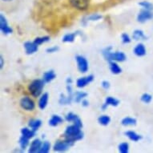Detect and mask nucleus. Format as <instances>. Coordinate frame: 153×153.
<instances>
[{
	"label": "nucleus",
	"mask_w": 153,
	"mask_h": 153,
	"mask_svg": "<svg viewBox=\"0 0 153 153\" xmlns=\"http://www.w3.org/2000/svg\"><path fill=\"white\" fill-rule=\"evenodd\" d=\"M45 82L43 79H35L28 86V91L33 97H39L42 94Z\"/></svg>",
	"instance_id": "obj_3"
},
{
	"label": "nucleus",
	"mask_w": 153,
	"mask_h": 153,
	"mask_svg": "<svg viewBox=\"0 0 153 153\" xmlns=\"http://www.w3.org/2000/svg\"><path fill=\"white\" fill-rule=\"evenodd\" d=\"M79 119V117L73 112L68 113L65 116L66 120L68 121V122H73V123H75L76 121L78 120Z\"/></svg>",
	"instance_id": "obj_30"
},
{
	"label": "nucleus",
	"mask_w": 153,
	"mask_h": 153,
	"mask_svg": "<svg viewBox=\"0 0 153 153\" xmlns=\"http://www.w3.org/2000/svg\"><path fill=\"white\" fill-rule=\"evenodd\" d=\"M56 78V75H55V71L53 70H50L46 71L44 74H43V79L45 83H50L52 80H54Z\"/></svg>",
	"instance_id": "obj_19"
},
{
	"label": "nucleus",
	"mask_w": 153,
	"mask_h": 153,
	"mask_svg": "<svg viewBox=\"0 0 153 153\" xmlns=\"http://www.w3.org/2000/svg\"><path fill=\"white\" fill-rule=\"evenodd\" d=\"M134 54L138 56V57H142L146 55V48L145 46L143 45V43H139L136 46V48H134L133 51Z\"/></svg>",
	"instance_id": "obj_16"
},
{
	"label": "nucleus",
	"mask_w": 153,
	"mask_h": 153,
	"mask_svg": "<svg viewBox=\"0 0 153 153\" xmlns=\"http://www.w3.org/2000/svg\"><path fill=\"white\" fill-rule=\"evenodd\" d=\"M112 48L111 47H108L102 51L103 57L108 62L115 61V62H123L126 60L127 56L122 51H111Z\"/></svg>",
	"instance_id": "obj_2"
},
{
	"label": "nucleus",
	"mask_w": 153,
	"mask_h": 153,
	"mask_svg": "<svg viewBox=\"0 0 153 153\" xmlns=\"http://www.w3.org/2000/svg\"><path fill=\"white\" fill-rule=\"evenodd\" d=\"M73 7L79 10H86L89 7L90 0H69Z\"/></svg>",
	"instance_id": "obj_7"
},
{
	"label": "nucleus",
	"mask_w": 153,
	"mask_h": 153,
	"mask_svg": "<svg viewBox=\"0 0 153 153\" xmlns=\"http://www.w3.org/2000/svg\"><path fill=\"white\" fill-rule=\"evenodd\" d=\"M79 34H80L79 31H76V32L66 34V35L63 37L62 41H63V43H72V42L75 41L76 36H77L78 35H79Z\"/></svg>",
	"instance_id": "obj_20"
},
{
	"label": "nucleus",
	"mask_w": 153,
	"mask_h": 153,
	"mask_svg": "<svg viewBox=\"0 0 153 153\" xmlns=\"http://www.w3.org/2000/svg\"><path fill=\"white\" fill-rule=\"evenodd\" d=\"M71 146L72 145L68 143V141H66L65 140H57L55 142V144H54V146H53V150L55 151V152H62L68 151Z\"/></svg>",
	"instance_id": "obj_10"
},
{
	"label": "nucleus",
	"mask_w": 153,
	"mask_h": 153,
	"mask_svg": "<svg viewBox=\"0 0 153 153\" xmlns=\"http://www.w3.org/2000/svg\"><path fill=\"white\" fill-rule=\"evenodd\" d=\"M63 122V119L61 116H58V115H53L49 120V125L51 127H56Z\"/></svg>",
	"instance_id": "obj_21"
},
{
	"label": "nucleus",
	"mask_w": 153,
	"mask_h": 153,
	"mask_svg": "<svg viewBox=\"0 0 153 153\" xmlns=\"http://www.w3.org/2000/svg\"><path fill=\"white\" fill-rule=\"evenodd\" d=\"M125 136L128 137L130 140L134 141V142H138L139 140H140L141 139H142V136L140 135H139L136 131H125Z\"/></svg>",
	"instance_id": "obj_17"
},
{
	"label": "nucleus",
	"mask_w": 153,
	"mask_h": 153,
	"mask_svg": "<svg viewBox=\"0 0 153 153\" xmlns=\"http://www.w3.org/2000/svg\"><path fill=\"white\" fill-rule=\"evenodd\" d=\"M153 19V11L152 10H148L143 9L139 12L137 15V21L139 23H143L147 21L152 19Z\"/></svg>",
	"instance_id": "obj_8"
},
{
	"label": "nucleus",
	"mask_w": 153,
	"mask_h": 153,
	"mask_svg": "<svg viewBox=\"0 0 153 153\" xmlns=\"http://www.w3.org/2000/svg\"><path fill=\"white\" fill-rule=\"evenodd\" d=\"M59 50V48L58 46H53V47H51V48H48L46 51L48 53H55L57 52Z\"/></svg>",
	"instance_id": "obj_37"
},
{
	"label": "nucleus",
	"mask_w": 153,
	"mask_h": 153,
	"mask_svg": "<svg viewBox=\"0 0 153 153\" xmlns=\"http://www.w3.org/2000/svg\"><path fill=\"white\" fill-rule=\"evenodd\" d=\"M119 152L120 153H128L129 152V144L127 142L121 143L118 147Z\"/></svg>",
	"instance_id": "obj_34"
},
{
	"label": "nucleus",
	"mask_w": 153,
	"mask_h": 153,
	"mask_svg": "<svg viewBox=\"0 0 153 153\" xmlns=\"http://www.w3.org/2000/svg\"><path fill=\"white\" fill-rule=\"evenodd\" d=\"M42 144H43V143H42V141H41L39 139H35V140H34L31 142V143H30V148H29V150H28V152H39V150H40Z\"/></svg>",
	"instance_id": "obj_14"
},
{
	"label": "nucleus",
	"mask_w": 153,
	"mask_h": 153,
	"mask_svg": "<svg viewBox=\"0 0 153 153\" xmlns=\"http://www.w3.org/2000/svg\"><path fill=\"white\" fill-rule=\"evenodd\" d=\"M120 104V100L111 97V96H108L105 100V102L103 105L101 106V109L103 111H105L108 108V106H113V107H117Z\"/></svg>",
	"instance_id": "obj_12"
},
{
	"label": "nucleus",
	"mask_w": 153,
	"mask_h": 153,
	"mask_svg": "<svg viewBox=\"0 0 153 153\" xmlns=\"http://www.w3.org/2000/svg\"><path fill=\"white\" fill-rule=\"evenodd\" d=\"M24 48H25V51L27 55H33L34 53L37 52L38 51V45L35 42H30L27 41L23 44Z\"/></svg>",
	"instance_id": "obj_13"
},
{
	"label": "nucleus",
	"mask_w": 153,
	"mask_h": 153,
	"mask_svg": "<svg viewBox=\"0 0 153 153\" xmlns=\"http://www.w3.org/2000/svg\"><path fill=\"white\" fill-rule=\"evenodd\" d=\"M3 2H5V3H10V2H12L14 0H2Z\"/></svg>",
	"instance_id": "obj_42"
},
{
	"label": "nucleus",
	"mask_w": 153,
	"mask_h": 153,
	"mask_svg": "<svg viewBox=\"0 0 153 153\" xmlns=\"http://www.w3.org/2000/svg\"><path fill=\"white\" fill-rule=\"evenodd\" d=\"M93 80H94V75H89L88 76L81 77L76 81V86L79 88H85L86 86H88L89 83H91Z\"/></svg>",
	"instance_id": "obj_11"
},
{
	"label": "nucleus",
	"mask_w": 153,
	"mask_h": 153,
	"mask_svg": "<svg viewBox=\"0 0 153 153\" xmlns=\"http://www.w3.org/2000/svg\"><path fill=\"white\" fill-rule=\"evenodd\" d=\"M139 5L143 9L148 10H153V4L148 1H142L140 3H139Z\"/></svg>",
	"instance_id": "obj_33"
},
{
	"label": "nucleus",
	"mask_w": 153,
	"mask_h": 153,
	"mask_svg": "<svg viewBox=\"0 0 153 153\" xmlns=\"http://www.w3.org/2000/svg\"><path fill=\"white\" fill-rule=\"evenodd\" d=\"M87 96H88V94L84 91H77L75 92V94H74V101L75 103H80Z\"/></svg>",
	"instance_id": "obj_27"
},
{
	"label": "nucleus",
	"mask_w": 153,
	"mask_h": 153,
	"mask_svg": "<svg viewBox=\"0 0 153 153\" xmlns=\"http://www.w3.org/2000/svg\"><path fill=\"white\" fill-rule=\"evenodd\" d=\"M81 103H82L83 107H88V105H89V102H88V100H85V99H83V100L81 101Z\"/></svg>",
	"instance_id": "obj_39"
},
{
	"label": "nucleus",
	"mask_w": 153,
	"mask_h": 153,
	"mask_svg": "<svg viewBox=\"0 0 153 153\" xmlns=\"http://www.w3.org/2000/svg\"><path fill=\"white\" fill-rule=\"evenodd\" d=\"M110 63V71L111 72L114 74V75H118L122 72V68L118 65V63L115 62V61H111L109 62Z\"/></svg>",
	"instance_id": "obj_22"
},
{
	"label": "nucleus",
	"mask_w": 153,
	"mask_h": 153,
	"mask_svg": "<svg viewBox=\"0 0 153 153\" xmlns=\"http://www.w3.org/2000/svg\"><path fill=\"white\" fill-rule=\"evenodd\" d=\"M141 101L144 103H151V101L152 100V96L150 95V94H148V93H144L142 95L140 98Z\"/></svg>",
	"instance_id": "obj_35"
},
{
	"label": "nucleus",
	"mask_w": 153,
	"mask_h": 153,
	"mask_svg": "<svg viewBox=\"0 0 153 153\" xmlns=\"http://www.w3.org/2000/svg\"><path fill=\"white\" fill-rule=\"evenodd\" d=\"M42 125V121L40 120H30L28 123V126L30 127L31 129L35 131H37L39 128H40Z\"/></svg>",
	"instance_id": "obj_26"
},
{
	"label": "nucleus",
	"mask_w": 153,
	"mask_h": 153,
	"mask_svg": "<svg viewBox=\"0 0 153 153\" xmlns=\"http://www.w3.org/2000/svg\"><path fill=\"white\" fill-rule=\"evenodd\" d=\"M102 19V15H99L97 13H95V14H91V15H88V16H86L83 19V20H82V24L83 26L87 25V23L89 22V21H98L100 19Z\"/></svg>",
	"instance_id": "obj_15"
},
{
	"label": "nucleus",
	"mask_w": 153,
	"mask_h": 153,
	"mask_svg": "<svg viewBox=\"0 0 153 153\" xmlns=\"http://www.w3.org/2000/svg\"><path fill=\"white\" fill-rule=\"evenodd\" d=\"M48 100H49L48 93H43V95H41L40 99L39 100V108H40L41 110L45 109L47 105H48Z\"/></svg>",
	"instance_id": "obj_18"
},
{
	"label": "nucleus",
	"mask_w": 153,
	"mask_h": 153,
	"mask_svg": "<svg viewBox=\"0 0 153 153\" xmlns=\"http://www.w3.org/2000/svg\"><path fill=\"white\" fill-rule=\"evenodd\" d=\"M19 104H20L21 108H23V110L27 111H33L35 108V102L28 96H25V97H23L21 99Z\"/></svg>",
	"instance_id": "obj_6"
},
{
	"label": "nucleus",
	"mask_w": 153,
	"mask_h": 153,
	"mask_svg": "<svg viewBox=\"0 0 153 153\" xmlns=\"http://www.w3.org/2000/svg\"><path fill=\"white\" fill-rule=\"evenodd\" d=\"M101 85H102V87H103V89H105V90H108V89H109L110 88V83L108 82V81L107 80H104L102 82V83H101Z\"/></svg>",
	"instance_id": "obj_38"
},
{
	"label": "nucleus",
	"mask_w": 153,
	"mask_h": 153,
	"mask_svg": "<svg viewBox=\"0 0 153 153\" xmlns=\"http://www.w3.org/2000/svg\"><path fill=\"white\" fill-rule=\"evenodd\" d=\"M132 38L133 39H135V40L138 41V40H144L147 39V37L144 35V33L142 30H134V32H133L132 35Z\"/></svg>",
	"instance_id": "obj_24"
},
{
	"label": "nucleus",
	"mask_w": 153,
	"mask_h": 153,
	"mask_svg": "<svg viewBox=\"0 0 153 153\" xmlns=\"http://www.w3.org/2000/svg\"><path fill=\"white\" fill-rule=\"evenodd\" d=\"M75 60L77 63V68L79 72L86 73L88 71V62L85 57H83L82 55H76Z\"/></svg>",
	"instance_id": "obj_5"
},
{
	"label": "nucleus",
	"mask_w": 153,
	"mask_h": 153,
	"mask_svg": "<svg viewBox=\"0 0 153 153\" xmlns=\"http://www.w3.org/2000/svg\"><path fill=\"white\" fill-rule=\"evenodd\" d=\"M63 137L66 141L73 146L76 141L81 140L83 138V133L81 131V128L73 124L66 128Z\"/></svg>",
	"instance_id": "obj_1"
},
{
	"label": "nucleus",
	"mask_w": 153,
	"mask_h": 153,
	"mask_svg": "<svg viewBox=\"0 0 153 153\" xmlns=\"http://www.w3.org/2000/svg\"><path fill=\"white\" fill-rule=\"evenodd\" d=\"M98 122L100 124L103 126H107L109 124V123L111 122V118L110 116H107V115H103V116H101L99 117Z\"/></svg>",
	"instance_id": "obj_28"
},
{
	"label": "nucleus",
	"mask_w": 153,
	"mask_h": 153,
	"mask_svg": "<svg viewBox=\"0 0 153 153\" xmlns=\"http://www.w3.org/2000/svg\"><path fill=\"white\" fill-rule=\"evenodd\" d=\"M51 143L48 141H44L41 146V148L39 153H48L50 152Z\"/></svg>",
	"instance_id": "obj_32"
},
{
	"label": "nucleus",
	"mask_w": 153,
	"mask_h": 153,
	"mask_svg": "<svg viewBox=\"0 0 153 153\" xmlns=\"http://www.w3.org/2000/svg\"><path fill=\"white\" fill-rule=\"evenodd\" d=\"M21 134H22V136L26 137V138L31 139L35 136V131L33 130V129H29L27 128H23L21 130Z\"/></svg>",
	"instance_id": "obj_23"
},
{
	"label": "nucleus",
	"mask_w": 153,
	"mask_h": 153,
	"mask_svg": "<svg viewBox=\"0 0 153 153\" xmlns=\"http://www.w3.org/2000/svg\"><path fill=\"white\" fill-rule=\"evenodd\" d=\"M67 91H68V95L66 96L63 94H61L59 103L60 105H69L71 103V101L74 100V94L72 92V88L71 84L67 85Z\"/></svg>",
	"instance_id": "obj_4"
},
{
	"label": "nucleus",
	"mask_w": 153,
	"mask_h": 153,
	"mask_svg": "<svg viewBox=\"0 0 153 153\" xmlns=\"http://www.w3.org/2000/svg\"><path fill=\"white\" fill-rule=\"evenodd\" d=\"M137 120L135 118H131V117H125L123 118L121 121V123L123 126H135L136 125Z\"/></svg>",
	"instance_id": "obj_25"
},
{
	"label": "nucleus",
	"mask_w": 153,
	"mask_h": 153,
	"mask_svg": "<svg viewBox=\"0 0 153 153\" xmlns=\"http://www.w3.org/2000/svg\"><path fill=\"white\" fill-rule=\"evenodd\" d=\"M48 41H50V37L49 36H41V37H37L35 38V39L34 40L36 44L38 46L41 45V44H43V43H45Z\"/></svg>",
	"instance_id": "obj_31"
},
{
	"label": "nucleus",
	"mask_w": 153,
	"mask_h": 153,
	"mask_svg": "<svg viewBox=\"0 0 153 153\" xmlns=\"http://www.w3.org/2000/svg\"><path fill=\"white\" fill-rule=\"evenodd\" d=\"M0 30H1L3 35H10L13 32L12 28L9 26L7 19L3 14L0 15Z\"/></svg>",
	"instance_id": "obj_9"
},
{
	"label": "nucleus",
	"mask_w": 153,
	"mask_h": 153,
	"mask_svg": "<svg viewBox=\"0 0 153 153\" xmlns=\"http://www.w3.org/2000/svg\"><path fill=\"white\" fill-rule=\"evenodd\" d=\"M72 79L71 78V77H68V78H67V79H66V83L67 84H72Z\"/></svg>",
	"instance_id": "obj_41"
},
{
	"label": "nucleus",
	"mask_w": 153,
	"mask_h": 153,
	"mask_svg": "<svg viewBox=\"0 0 153 153\" xmlns=\"http://www.w3.org/2000/svg\"><path fill=\"white\" fill-rule=\"evenodd\" d=\"M29 140L30 139L26 138V137L23 136L19 138V146H20V148L22 150H25L26 148H27V146L29 145Z\"/></svg>",
	"instance_id": "obj_29"
},
{
	"label": "nucleus",
	"mask_w": 153,
	"mask_h": 153,
	"mask_svg": "<svg viewBox=\"0 0 153 153\" xmlns=\"http://www.w3.org/2000/svg\"><path fill=\"white\" fill-rule=\"evenodd\" d=\"M3 65H4V59H3V55L0 56V68L3 69Z\"/></svg>",
	"instance_id": "obj_40"
},
{
	"label": "nucleus",
	"mask_w": 153,
	"mask_h": 153,
	"mask_svg": "<svg viewBox=\"0 0 153 153\" xmlns=\"http://www.w3.org/2000/svg\"><path fill=\"white\" fill-rule=\"evenodd\" d=\"M121 39H122V43L123 44H128V43H131V38L130 36L128 35V34H126V33H123L121 35Z\"/></svg>",
	"instance_id": "obj_36"
}]
</instances>
